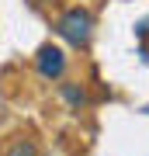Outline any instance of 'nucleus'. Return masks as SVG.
Wrapping results in <instances>:
<instances>
[{
    "mask_svg": "<svg viewBox=\"0 0 149 156\" xmlns=\"http://www.w3.org/2000/svg\"><path fill=\"white\" fill-rule=\"evenodd\" d=\"M55 31H59L73 49H83V45L90 42V31H94V17H90V11H83V7H69V11L55 21Z\"/></svg>",
    "mask_w": 149,
    "mask_h": 156,
    "instance_id": "1",
    "label": "nucleus"
},
{
    "mask_svg": "<svg viewBox=\"0 0 149 156\" xmlns=\"http://www.w3.org/2000/svg\"><path fill=\"white\" fill-rule=\"evenodd\" d=\"M35 69H38L42 80H59L66 73V52L59 45H42L38 56H35Z\"/></svg>",
    "mask_w": 149,
    "mask_h": 156,
    "instance_id": "2",
    "label": "nucleus"
},
{
    "mask_svg": "<svg viewBox=\"0 0 149 156\" xmlns=\"http://www.w3.org/2000/svg\"><path fill=\"white\" fill-rule=\"evenodd\" d=\"M7 156H38V146H35L31 139H14L11 149H7Z\"/></svg>",
    "mask_w": 149,
    "mask_h": 156,
    "instance_id": "3",
    "label": "nucleus"
},
{
    "mask_svg": "<svg viewBox=\"0 0 149 156\" xmlns=\"http://www.w3.org/2000/svg\"><path fill=\"white\" fill-rule=\"evenodd\" d=\"M62 94H66V101H69V104H83V101H87V94H83L76 83H66V87H62Z\"/></svg>",
    "mask_w": 149,
    "mask_h": 156,
    "instance_id": "4",
    "label": "nucleus"
}]
</instances>
